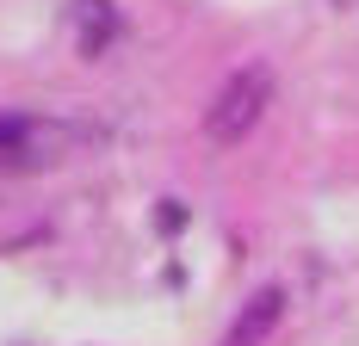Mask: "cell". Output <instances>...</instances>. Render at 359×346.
Returning a JSON list of instances; mask_svg holds the SVG:
<instances>
[{
    "label": "cell",
    "mask_w": 359,
    "mask_h": 346,
    "mask_svg": "<svg viewBox=\"0 0 359 346\" xmlns=\"http://www.w3.org/2000/svg\"><path fill=\"white\" fill-rule=\"evenodd\" d=\"M93 142L87 124L74 118H43V111H0V173H43L62 167Z\"/></svg>",
    "instance_id": "obj_1"
},
{
    "label": "cell",
    "mask_w": 359,
    "mask_h": 346,
    "mask_svg": "<svg viewBox=\"0 0 359 346\" xmlns=\"http://www.w3.org/2000/svg\"><path fill=\"white\" fill-rule=\"evenodd\" d=\"M266 93H273V69L266 62H242V69L223 81V93H217V105L205 111V137L211 142H242L260 124V111H266Z\"/></svg>",
    "instance_id": "obj_2"
},
{
    "label": "cell",
    "mask_w": 359,
    "mask_h": 346,
    "mask_svg": "<svg viewBox=\"0 0 359 346\" xmlns=\"http://www.w3.org/2000/svg\"><path fill=\"white\" fill-rule=\"evenodd\" d=\"M279 315H285V291H279V284H266L248 310H242V321L229 328V340H223V346H266V334L279 328Z\"/></svg>",
    "instance_id": "obj_3"
}]
</instances>
